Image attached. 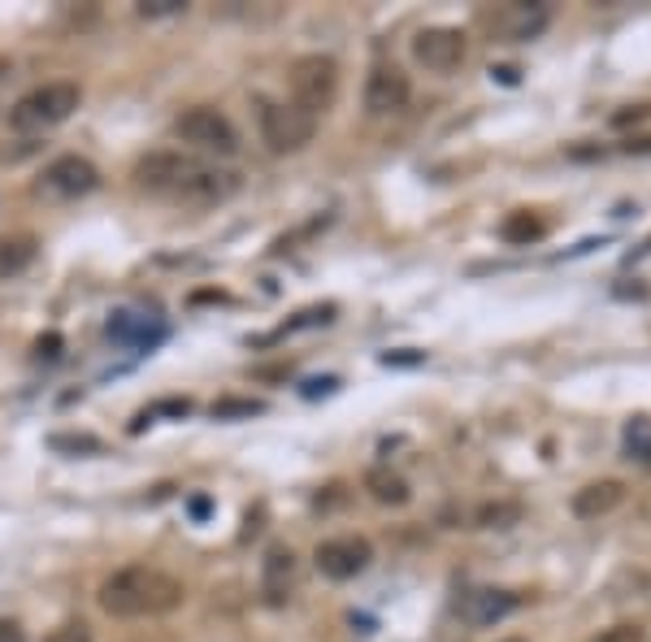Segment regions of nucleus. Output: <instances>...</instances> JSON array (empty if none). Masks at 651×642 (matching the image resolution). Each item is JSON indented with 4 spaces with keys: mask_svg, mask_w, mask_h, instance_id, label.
Instances as JSON below:
<instances>
[{
    "mask_svg": "<svg viewBox=\"0 0 651 642\" xmlns=\"http://www.w3.org/2000/svg\"><path fill=\"white\" fill-rule=\"evenodd\" d=\"M183 582L170 578L165 569L156 564H126L118 573H109L96 591L104 616H118V621H135V616H161V612H174L183 603Z\"/></svg>",
    "mask_w": 651,
    "mask_h": 642,
    "instance_id": "obj_1",
    "label": "nucleus"
},
{
    "mask_svg": "<svg viewBox=\"0 0 651 642\" xmlns=\"http://www.w3.org/2000/svg\"><path fill=\"white\" fill-rule=\"evenodd\" d=\"M83 104V88L70 83V79H57V83H44V88H31L27 96L9 109V126L13 131H52L61 126L65 118H74V109Z\"/></svg>",
    "mask_w": 651,
    "mask_h": 642,
    "instance_id": "obj_2",
    "label": "nucleus"
},
{
    "mask_svg": "<svg viewBox=\"0 0 651 642\" xmlns=\"http://www.w3.org/2000/svg\"><path fill=\"white\" fill-rule=\"evenodd\" d=\"M256 122H261V140L274 156H292L313 144L317 135V118L304 113L292 100H256Z\"/></svg>",
    "mask_w": 651,
    "mask_h": 642,
    "instance_id": "obj_3",
    "label": "nucleus"
},
{
    "mask_svg": "<svg viewBox=\"0 0 651 642\" xmlns=\"http://www.w3.org/2000/svg\"><path fill=\"white\" fill-rule=\"evenodd\" d=\"M174 140L187 144L192 156H196V152H213V156H235V152H240V131H235V122H231L222 109H213V104H192V109H183V113L174 118Z\"/></svg>",
    "mask_w": 651,
    "mask_h": 642,
    "instance_id": "obj_4",
    "label": "nucleus"
},
{
    "mask_svg": "<svg viewBox=\"0 0 651 642\" xmlns=\"http://www.w3.org/2000/svg\"><path fill=\"white\" fill-rule=\"evenodd\" d=\"M292 104H301L304 113H326L339 96V61L326 52H308L301 61H292Z\"/></svg>",
    "mask_w": 651,
    "mask_h": 642,
    "instance_id": "obj_5",
    "label": "nucleus"
},
{
    "mask_svg": "<svg viewBox=\"0 0 651 642\" xmlns=\"http://www.w3.org/2000/svg\"><path fill=\"white\" fill-rule=\"evenodd\" d=\"M204 161L201 156H192V152L183 149H161V152H149V156H140L135 161V183L144 187V192H156V196H170L201 170Z\"/></svg>",
    "mask_w": 651,
    "mask_h": 642,
    "instance_id": "obj_6",
    "label": "nucleus"
},
{
    "mask_svg": "<svg viewBox=\"0 0 651 642\" xmlns=\"http://www.w3.org/2000/svg\"><path fill=\"white\" fill-rule=\"evenodd\" d=\"M96 187H101V170L88 156H79V152L57 156L40 174V192L49 200H79L88 196V192H96Z\"/></svg>",
    "mask_w": 651,
    "mask_h": 642,
    "instance_id": "obj_7",
    "label": "nucleus"
},
{
    "mask_svg": "<svg viewBox=\"0 0 651 642\" xmlns=\"http://www.w3.org/2000/svg\"><path fill=\"white\" fill-rule=\"evenodd\" d=\"M313 560H317L322 578H330V582H352V578H360V573L369 569L374 547H369V539H360V534H339V539L317 543Z\"/></svg>",
    "mask_w": 651,
    "mask_h": 642,
    "instance_id": "obj_8",
    "label": "nucleus"
},
{
    "mask_svg": "<svg viewBox=\"0 0 651 642\" xmlns=\"http://www.w3.org/2000/svg\"><path fill=\"white\" fill-rule=\"evenodd\" d=\"M465 52H469V40H465V31H456V27H426V31L413 40V61L426 65L430 74H448V70H456V65L465 61Z\"/></svg>",
    "mask_w": 651,
    "mask_h": 642,
    "instance_id": "obj_9",
    "label": "nucleus"
},
{
    "mask_svg": "<svg viewBox=\"0 0 651 642\" xmlns=\"http://www.w3.org/2000/svg\"><path fill=\"white\" fill-rule=\"evenodd\" d=\"M235 192H240V174L204 161L201 170H196V174H192V179L174 192V200H179V204H187V208H217V204H226Z\"/></svg>",
    "mask_w": 651,
    "mask_h": 642,
    "instance_id": "obj_10",
    "label": "nucleus"
},
{
    "mask_svg": "<svg viewBox=\"0 0 651 642\" xmlns=\"http://www.w3.org/2000/svg\"><path fill=\"white\" fill-rule=\"evenodd\" d=\"M413 96V83L400 65H374L369 79H365V113L374 118H391L400 113L404 104Z\"/></svg>",
    "mask_w": 651,
    "mask_h": 642,
    "instance_id": "obj_11",
    "label": "nucleus"
},
{
    "mask_svg": "<svg viewBox=\"0 0 651 642\" xmlns=\"http://www.w3.org/2000/svg\"><path fill=\"white\" fill-rule=\"evenodd\" d=\"M296 551L292 547H269L265 560H261V594L265 603H287L292 599V587H296Z\"/></svg>",
    "mask_w": 651,
    "mask_h": 642,
    "instance_id": "obj_12",
    "label": "nucleus"
},
{
    "mask_svg": "<svg viewBox=\"0 0 651 642\" xmlns=\"http://www.w3.org/2000/svg\"><path fill=\"white\" fill-rule=\"evenodd\" d=\"M625 499V487L617 478H603V482H587L582 491L573 495V517L582 521H596V517H608L612 508H621Z\"/></svg>",
    "mask_w": 651,
    "mask_h": 642,
    "instance_id": "obj_13",
    "label": "nucleus"
},
{
    "mask_svg": "<svg viewBox=\"0 0 651 642\" xmlns=\"http://www.w3.org/2000/svg\"><path fill=\"white\" fill-rule=\"evenodd\" d=\"M543 22H548V9L543 4H508V9H500L491 18V27L500 31L503 40H530V35L543 31Z\"/></svg>",
    "mask_w": 651,
    "mask_h": 642,
    "instance_id": "obj_14",
    "label": "nucleus"
},
{
    "mask_svg": "<svg viewBox=\"0 0 651 642\" xmlns=\"http://www.w3.org/2000/svg\"><path fill=\"white\" fill-rule=\"evenodd\" d=\"M512 608H517V594H508V591H474V594H465V603H460V616H465L469 625H496V621H503Z\"/></svg>",
    "mask_w": 651,
    "mask_h": 642,
    "instance_id": "obj_15",
    "label": "nucleus"
},
{
    "mask_svg": "<svg viewBox=\"0 0 651 642\" xmlns=\"http://www.w3.org/2000/svg\"><path fill=\"white\" fill-rule=\"evenodd\" d=\"M35 256H40V240H35V235H27V231L0 235V283L27 274V269L35 265Z\"/></svg>",
    "mask_w": 651,
    "mask_h": 642,
    "instance_id": "obj_16",
    "label": "nucleus"
},
{
    "mask_svg": "<svg viewBox=\"0 0 651 642\" xmlns=\"http://www.w3.org/2000/svg\"><path fill=\"white\" fill-rule=\"evenodd\" d=\"M109 335L113 339H122V344L131 347H152L165 339V326H149V317H131V313H118L113 322H109Z\"/></svg>",
    "mask_w": 651,
    "mask_h": 642,
    "instance_id": "obj_17",
    "label": "nucleus"
},
{
    "mask_svg": "<svg viewBox=\"0 0 651 642\" xmlns=\"http://www.w3.org/2000/svg\"><path fill=\"white\" fill-rule=\"evenodd\" d=\"M365 491L369 499H378V503H387V508H404L413 491H408V482H404L400 473H391V469H369L365 473Z\"/></svg>",
    "mask_w": 651,
    "mask_h": 642,
    "instance_id": "obj_18",
    "label": "nucleus"
},
{
    "mask_svg": "<svg viewBox=\"0 0 651 642\" xmlns=\"http://www.w3.org/2000/svg\"><path fill=\"white\" fill-rule=\"evenodd\" d=\"M621 444H625V456H630V460L651 465V417H630L625 430H621Z\"/></svg>",
    "mask_w": 651,
    "mask_h": 642,
    "instance_id": "obj_19",
    "label": "nucleus"
},
{
    "mask_svg": "<svg viewBox=\"0 0 651 642\" xmlns=\"http://www.w3.org/2000/svg\"><path fill=\"white\" fill-rule=\"evenodd\" d=\"M543 231H548L543 217H535V213H526V208L512 213V217L500 226V235L508 240V244H535V240H543Z\"/></svg>",
    "mask_w": 651,
    "mask_h": 642,
    "instance_id": "obj_20",
    "label": "nucleus"
},
{
    "mask_svg": "<svg viewBox=\"0 0 651 642\" xmlns=\"http://www.w3.org/2000/svg\"><path fill=\"white\" fill-rule=\"evenodd\" d=\"M517 521H521V503L500 499V503H482V508H478V526H482V530H508V526H517Z\"/></svg>",
    "mask_w": 651,
    "mask_h": 642,
    "instance_id": "obj_21",
    "label": "nucleus"
},
{
    "mask_svg": "<svg viewBox=\"0 0 651 642\" xmlns=\"http://www.w3.org/2000/svg\"><path fill=\"white\" fill-rule=\"evenodd\" d=\"M265 412V404L261 399H235V396H226V399H217L213 404V421H235V417H261Z\"/></svg>",
    "mask_w": 651,
    "mask_h": 642,
    "instance_id": "obj_22",
    "label": "nucleus"
},
{
    "mask_svg": "<svg viewBox=\"0 0 651 642\" xmlns=\"http://www.w3.org/2000/svg\"><path fill=\"white\" fill-rule=\"evenodd\" d=\"M44 642H96V639H92V625H88V621H65V625H57Z\"/></svg>",
    "mask_w": 651,
    "mask_h": 642,
    "instance_id": "obj_23",
    "label": "nucleus"
},
{
    "mask_svg": "<svg viewBox=\"0 0 651 642\" xmlns=\"http://www.w3.org/2000/svg\"><path fill=\"white\" fill-rule=\"evenodd\" d=\"M591 642H648V634H643V625H612V630H600Z\"/></svg>",
    "mask_w": 651,
    "mask_h": 642,
    "instance_id": "obj_24",
    "label": "nucleus"
},
{
    "mask_svg": "<svg viewBox=\"0 0 651 642\" xmlns=\"http://www.w3.org/2000/svg\"><path fill=\"white\" fill-rule=\"evenodd\" d=\"M156 412H170V417H187V412H192V399H161V404H156V408H149V412H144V417H140V421H135V430H140V426H144V421H152V417H156Z\"/></svg>",
    "mask_w": 651,
    "mask_h": 642,
    "instance_id": "obj_25",
    "label": "nucleus"
},
{
    "mask_svg": "<svg viewBox=\"0 0 651 642\" xmlns=\"http://www.w3.org/2000/svg\"><path fill=\"white\" fill-rule=\"evenodd\" d=\"M52 447H57V451H101V439H88V435H79V439L52 435Z\"/></svg>",
    "mask_w": 651,
    "mask_h": 642,
    "instance_id": "obj_26",
    "label": "nucleus"
},
{
    "mask_svg": "<svg viewBox=\"0 0 651 642\" xmlns=\"http://www.w3.org/2000/svg\"><path fill=\"white\" fill-rule=\"evenodd\" d=\"M183 9H187L183 0H144V4H140L144 18H165V13H183Z\"/></svg>",
    "mask_w": 651,
    "mask_h": 642,
    "instance_id": "obj_27",
    "label": "nucleus"
},
{
    "mask_svg": "<svg viewBox=\"0 0 651 642\" xmlns=\"http://www.w3.org/2000/svg\"><path fill=\"white\" fill-rule=\"evenodd\" d=\"M35 351L49 356V360H57V356H61V335H44V339L35 344Z\"/></svg>",
    "mask_w": 651,
    "mask_h": 642,
    "instance_id": "obj_28",
    "label": "nucleus"
},
{
    "mask_svg": "<svg viewBox=\"0 0 651 642\" xmlns=\"http://www.w3.org/2000/svg\"><path fill=\"white\" fill-rule=\"evenodd\" d=\"M383 365H421V351H400V356H383Z\"/></svg>",
    "mask_w": 651,
    "mask_h": 642,
    "instance_id": "obj_29",
    "label": "nucleus"
},
{
    "mask_svg": "<svg viewBox=\"0 0 651 642\" xmlns=\"http://www.w3.org/2000/svg\"><path fill=\"white\" fill-rule=\"evenodd\" d=\"M0 642H27V639H22V630L13 621H0Z\"/></svg>",
    "mask_w": 651,
    "mask_h": 642,
    "instance_id": "obj_30",
    "label": "nucleus"
},
{
    "mask_svg": "<svg viewBox=\"0 0 651 642\" xmlns=\"http://www.w3.org/2000/svg\"><path fill=\"white\" fill-rule=\"evenodd\" d=\"M0 74H9V61H4V57H0Z\"/></svg>",
    "mask_w": 651,
    "mask_h": 642,
    "instance_id": "obj_31",
    "label": "nucleus"
},
{
    "mask_svg": "<svg viewBox=\"0 0 651 642\" xmlns=\"http://www.w3.org/2000/svg\"><path fill=\"white\" fill-rule=\"evenodd\" d=\"M503 642H526V639H503Z\"/></svg>",
    "mask_w": 651,
    "mask_h": 642,
    "instance_id": "obj_32",
    "label": "nucleus"
}]
</instances>
